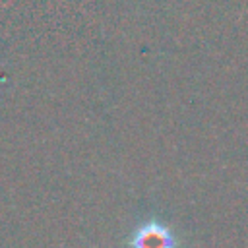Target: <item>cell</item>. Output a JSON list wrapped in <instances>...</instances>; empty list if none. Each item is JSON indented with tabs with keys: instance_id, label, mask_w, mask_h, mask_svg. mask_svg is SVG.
<instances>
[{
	"instance_id": "6da1fadb",
	"label": "cell",
	"mask_w": 248,
	"mask_h": 248,
	"mask_svg": "<svg viewBox=\"0 0 248 248\" xmlns=\"http://www.w3.org/2000/svg\"><path fill=\"white\" fill-rule=\"evenodd\" d=\"M132 246L134 248H174V238L167 227L151 221L136 232Z\"/></svg>"
}]
</instances>
